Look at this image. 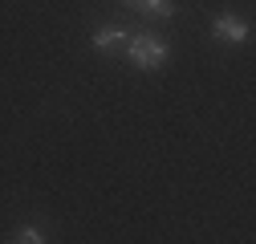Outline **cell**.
Segmentation results:
<instances>
[{"label":"cell","instance_id":"cell-2","mask_svg":"<svg viewBox=\"0 0 256 244\" xmlns=\"http://www.w3.org/2000/svg\"><path fill=\"white\" fill-rule=\"evenodd\" d=\"M212 33H216V41H224V45H244V41H248V24L236 20L232 12H224V16L212 20Z\"/></svg>","mask_w":256,"mask_h":244},{"label":"cell","instance_id":"cell-5","mask_svg":"<svg viewBox=\"0 0 256 244\" xmlns=\"http://www.w3.org/2000/svg\"><path fill=\"white\" fill-rule=\"evenodd\" d=\"M16 240H20V244H41V240H45V232L28 224V228H20V232H16Z\"/></svg>","mask_w":256,"mask_h":244},{"label":"cell","instance_id":"cell-4","mask_svg":"<svg viewBox=\"0 0 256 244\" xmlns=\"http://www.w3.org/2000/svg\"><path fill=\"white\" fill-rule=\"evenodd\" d=\"M142 12L146 16H171L175 8H171V0H142Z\"/></svg>","mask_w":256,"mask_h":244},{"label":"cell","instance_id":"cell-1","mask_svg":"<svg viewBox=\"0 0 256 244\" xmlns=\"http://www.w3.org/2000/svg\"><path fill=\"white\" fill-rule=\"evenodd\" d=\"M126 53H130V61H134L138 70H158V66L167 61V41L142 33V37H130V41H126Z\"/></svg>","mask_w":256,"mask_h":244},{"label":"cell","instance_id":"cell-3","mask_svg":"<svg viewBox=\"0 0 256 244\" xmlns=\"http://www.w3.org/2000/svg\"><path fill=\"white\" fill-rule=\"evenodd\" d=\"M126 41H130V33H126V28H118V24H110V28H98V33L90 37V45L98 49V53H114V49H122Z\"/></svg>","mask_w":256,"mask_h":244}]
</instances>
